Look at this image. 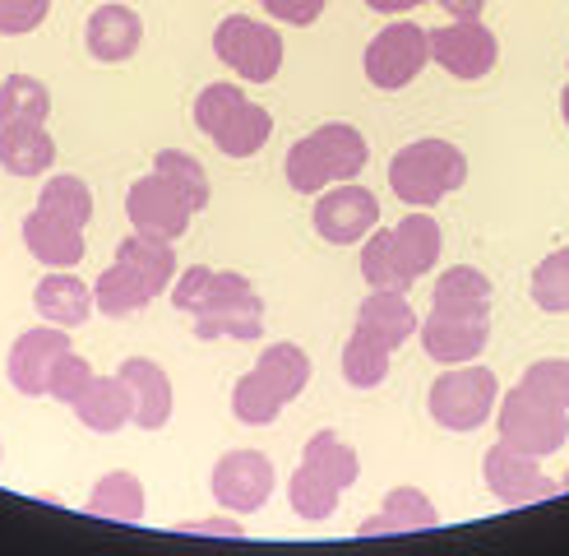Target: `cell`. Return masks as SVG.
<instances>
[{"instance_id": "obj_4", "label": "cell", "mask_w": 569, "mask_h": 556, "mask_svg": "<svg viewBox=\"0 0 569 556\" xmlns=\"http://www.w3.org/2000/svg\"><path fill=\"white\" fill-rule=\"evenodd\" d=\"M468 181V158L449 139H417L389 162V186L403 205H436Z\"/></svg>"}, {"instance_id": "obj_17", "label": "cell", "mask_w": 569, "mask_h": 556, "mask_svg": "<svg viewBox=\"0 0 569 556\" xmlns=\"http://www.w3.org/2000/svg\"><path fill=\"white\" fill-rule=\"evenodd\" d=\"M389 256H393L398 284H403V292H408L417 278L436 265V256H440V228H436V218L408 214L398 228H389Z\"/></svg>"}, {"instance_id": "obj_44", "label": "cell", "mask_w": 569, "mask_h": 556, "mask_svg": "<svg viewBox=\"0 0 569 556\" xmlns=\"http://www.w3.org/2000/svg\"><path fill=\"white\" fill-rule=\"evenodd\" d=\"M440 6H445L453 19H477V14H481V6H487V0H440Z\"/></svg>"}, {"instance_id": "obj_42", "label": "cell", "mask_w": 569, "mask_h": 556, "mask_svg": "<svg viewBox=\"0 0 569 556\" xmlns=\"http://www.w3.org/2000/svg\"><path fill=\"white\" fill-rule=\"evenodd\" d=\"M325 6H329V0H264V10H269L273 19H282V23H297V28L316 23V19L325 14Z\"/></svg>"}, {"instance_id": "obj_32", "label": "cell", "mask_w": 569, "mask_h": 556, "mask_svg": "<svg viewBox=\"0 0 569 556\" xmlns=\"http://www.w3.org/2000/svg\"><path fill=\"white\" fill-rule=\"evenodd\" d=\"M389 353H393V348H385L380 339L352 329V339H348V348H343V376H348V385H357V389L380 385V380L389 376Z\"/></svg>"}, {"instance_id": "obj_35", "label": "cell", "mask_w": 569, "mask_h": 556, "mask_svg": "<svg viewBox=\"0 0 569 556\" xmlns=\"http://www.w3.org/2000/svg\"><path fill=\"white\" fill-rule=\"evenodd\" d=\"M532 301L547 316L569 311V250H551V256L532 269Z\"/></svg>"}, {"instance_id": "obj_10", "label": "cell", "mask_w": 569, "mask_h": 556, "mask_svg": "<svg viewBox=\"0 0 569 556\" xmlns=\"http://www.w3.org/2000/svg\"><path fill=\"white\" fill-rule=\"evenodd\" d=\"M213 500L237 515H254L273 492V464L260 450H232L213 464Z\"/></svg>"}, {"instance_id": "obj_12", "label": "cell", "mask_w": 569, "mask_h": 556, "mask_svg": "<svg viewBox=\"0 0 569 556\" xmlns=\"http://www.w3.org/2000/svg\"><path fill=\"white\" fill-rule=\"evenodd\" d=\"M487 487L505 500V506H532V500H547L560 492V483H551L542 468H537V455L519 450V445H491L487 450Z\"/></svg>"}, {"instance_id": "obj_18", "label": "cell", "mask_w": 569, "mask_h": 556, "mask_svg": "<svg viewBox=\"0 0 569 556\" xmlns=\"http://www.w3.org/2000/svg\"><path fill=\"white\" fill-rule=\"evenodd\" d=\"M23 241H28V256H38L51 269H74L83 260V228L47 209H33L23 218Z\"/></svg>"}, {"instance_id": "obj_26", "label": "cell", "mask_w": 569, "mask_h": 556, "mask_svg": "<svg viewBox=\"0 0 569 556\" xmlns=\"http://www.w3.org/2000/svg\"><path fill=\"white\" fill-rule=\"evenodd\" d=\"M440 515L436 506L426 500L417 487H393L385 496V510L376 519L361 524V538H376V534H412V528H436Z\"/></svg>"}, {"instance_id": "obj_19", "label": "cell", "mask_w": 569, "mask_h": 556, "mask_svg": "<svg viewBox=\"0 0 569 556\" xmlns=\"http://www.w3.org/2000/svg\"><path fill=\"white\" fill-rule=\"evenodd\" d=\"M139 38H144V23H139V14H130L126 6H102L89 14V28H83V42H89V56L93 61H130Z\"/></svg>"}, {"instance_id": "obj_3", "label": "cell", "mask_w": 569, "mask_h": 556, "mask_svg": "<svg viewBox=\"0 0 569 556\" xmlns=\"http://www.w3.org/2000/svg\"><path fill=\"white\" fill-rule=\"evenodd\" d=\"M194 126L204 130L227 158L260 153L273 135V117L260 102H250L237 83H209L194 102Z\"/></svg>"}, {"instance_id": "obj_8", "label": "cell", "mask_w": 569, "mask_h": 556, "mask_svg": "<svg viewBox=\"0 0 569 556\" xmlns=\"http://www.w3.org/2000/svg\"><path fill=\"white\" fill-rule=\"evenodd\" d=\"M431 61V33L417 23H389L385 33L366 47V79L376 89H403Z\"/></svg>"}, {"instance_id": "obj_20", "label": "cell", "mask_w": 569, "mask_h": 556, "mask_svg": "<svg viewBox=\"0 0 569 556\" xmlns=\"http://www.w3.org/2000/svg\"><path fill=\"white\" fill-rule=\"evenodd\" d=\"M33 301H38V316H47V325H61V329H79L93 316V288H83L79 278H70V269L47 274Z\"/></svg>"}, {"instance_id": "obj_43", "label": "cell", "mask_w": 569, "mask_h": 556, "mask_svg": "<svg viewBox=\"0 0 569 556\" xmlns=\"http://www.w3.org/2000/svg\"><path fill=\"white\" fill-rule=\"evenodd\" d=\"M186 534H218V538H241V524H232V519H194V524H186Z\"/></svg>"}, {"instance_id": "obj_28", "label": "cell", "mask_w": 569, "mask_h": 556, "mask_svg": "<svg viewBox=\"0 0 569 556\" xmlns=\"http://www.w3.org/2000/svg\"><path fill=\"white\" fill-rule=\"evenodd\" d=\"M51 111L47 83L33 75H10L0 83V126H42Z\"/></svg>"}, {"instance_id": "obj_15", "label": "cell", "mask_w": 569, "mask_h": 556, "mask_svg": "<svg viewBox=\"0 0 569 556\" xmlns=\"http://www.w3.org/2000/svg\"><path fill=\"white\" fill-rule=\"evenodd\" d=\"M117 376L130 395V423L144 431H158L172 417V380H167V371L149 357H130Z\"/></svg>"}, {"instance_id": "obj_47", "label": "cell", "mask_w": 569, "mask_h": 556, "mask_svg": "<svg viewBox=\"0 0 569 556\" xmlns=\"http://www.w3.org/2000/svg\"><path fill=\"white\" fill-rule=\"evenodd\" d=\"M560 492H569V473H565V483H560Z\"/></svg>"}, {"instance_id": "obj_23", "label": "cell", "mask_w": 569, "mask_h": 556, "mask_svg": "<svg viewBox=\"0 0 569 556\" xmlns=\"http://www.w3.org/2000/svg\"><path fill=\"white\" fill-rule=\"evenodd\" d=\"M70 408L79 413L83 427L102 431V436H107V431H121V427L130 423V395H126L121 376H93Z\"/></svg>"}, {"instance_id": "obj_9", "label": "cell", "mask_w": 569, "mask_h": 556, "mask_svg": "<svg viewBox=\"0 0 569 556\" xmlns=\"http://www.w3.org/2000/svg\"><path fill=\"white\" fill-rule=\"evenodd\" d=\"M126 214L134 222V232H153V237H167V241H177L186 228H190V218H194V205L186 200V195L167 181L162 172L153 177H139L126 195Z\"/></svg>"}, {"instance_id": "obj_14", "label": "cell", "mask_w": 569, "mask_h": 556, "mask_svg": "<svg viewBox=\"0 0 569 556\" xmlns=\"http://www.w3.org/2000/svg\"><path fill=\"white\" fill-rule=\"evenodd\" d=\"M61 353H70V339L61 325H47V329H28L14 339L10 348V380L19 395H47V380H51V367L61 361Z\"/></svg>"}, {"instance_id": "obj_34", "label": "cell", "mask_w": 569, "mask_h": 556, "mask_svg": "<svg viewBox=\"0 0 569 556\" xmlns=\"http://www.w3.org/2000/svg\"><path fill=\"white\" fill-rule=\"evenodd\" d=\"M38 209L56 214V218H66L74 222V228H83V222L93 218V190L83 186L79 177H51L38 195Z\"/></svg>"}, {"instance_id": "obj_6", "label": "cell", "mask_w": 569, "mask_h": 556, "mask_svg": "<svg viewBox=\"0 0 569 556\" xmlns=\"http://www.w3.org/2000/svg\"><path fill=\"white\" fill-rule=\"evenodd\" d=\"M569 436V408H556L547 404L542 395H532L528 385L509 389L505 395V408H500V440L519 445L528 455H556Z\"/></svg>"}, {"instance_id": "obj_41", "label": "cell", "mask_w": 569, "mask_h": 556, "mask_svg": "<svg viewBox=\"0 0 569 556\" xmlns=\"http://www.w3.org/2000/svg\"><path fill=\"white\" fill-rule=\"evenodd\" d=\"M51 10V0H0V33H33V28L47 19Z\"/></svg>"}, {"instance_id": "obj_27", "label": "cell", "mask_w": 569, "mask_h": 556, "mask_svg": "<svg viewBox=\"0 0 569 556\" xmlns=\"http://www.w3.org/2000/svg\"><path fill=\"white\" fill-rule=\"evenodd\" d=\"M153 297H158V288L139 269H130L121 260L93 284V301L102 306V316H130V311H139V306H149Z\"/></svg>"}, {"instance_id": "obj_7", "label": "cell", "mask_w": 569, "mask_h": 556, "mask_svg": "<svg viewBox=\"0 0 569 556\" xmlns=\"http://www.w3.org/2000/svg\"><path fill=\"white\" fill-rule=\"evenodd\" d=\"M213 51L241 79H250V83H269L278 75V66H282V38H278V28H269L260 19H246V14H227L218 23Z\"/></svg>"}, {"instance_id": "obj_46", "label": "cell", "mask_w": 569, "mask_h": 556, "mask_svg": "<svg viewBox=\"0 0 569 556\" xmlns=\"http://www.w3.org/2000/svg\"><path fill=\"white\" fill-rule=\"evenodd\" d=\"M560 107H565V121H569V83H565V98H560Z\"/></svg>"}, {"instance_id": "obj_38", "label": "cell", "mask_w": 569, "mask_h": 556, "mask_svg": "<svg viewBox=\"0 0 569 556\" xmlns=\"http://www.w3.org/2000/svg\"><path fill=\"white\" fill-rule=\"evenodd\" d=\"M523 385L532 389V395H542L547 404L569 408V361H560V357L532 361V367L523 371Z\"/></svg>"}, {"instance_id": "obj_1", "label": "cell", "mask_w": 569, "mask_h": 556, "mask_svg": "<svg viewBox=\"0 0 569 556\" xmlns=\"http://www.w3.org/2000/svg\"><path fill=\"white\" fill-rule=\"evenodd\" d=\"M177 311L194 316V334L199 339H260L264 334V301L250 288V278L232 274V269H204L190 265L177 288H172Z\"/></svg>"}, {"instance_id": "obj_2", "label": "cell", "mask_w": 569, "mask_h": 556, "mask_svg": "<svg viewBox=\"0 0 569 556\" xmlns=\"http://www.w3.org/2000/svg\"><path fill=\"white\" fill-rule=\"evenodd\" d=\"M366 158H371V149H366L361 130L333 121V126L310 130L301 145H292V153L282 158V177L301 195H320L325 186L352 181L366 167Z\"/></svg>"}, {"instance_id": "obj_30", "label": "cell", "mask_w": 569, "mask_h": 556, "mask_svg": "<svg viewBox=\"0 0 569 556\" xmlns=\"http://www.w3.org/2000/svg\"><path fill=\"white\" fill-rule=\"evenodd\" d=\"M89 515L121 519V524L144 519V487H139V478H130V473H107L89 496Z\"/></svg>"}, {"instance_id": "obj_13", "label": "cell", "mask_w": 569, "mask_h": 556, "mask_svg": "<svg viewBox=\"0 0 569 556\" xmlns=\"http://www.w3.org/2000/svg\"><path fill=\"white\" fill-rule=\"evenodd\" d=\"M380 222V205L376 195L366 186H338V190H325L320 205H316V232L333 246H348V241H361V232H371Z\"/></svg>"}, {"instance_id": "obj_24", "label": "cell", "mask_w": 569, "mask_h": 556, "mask_svg": "<svg viewBox=\"0 0 569 556\" xmlns=\"http://www.w3.org/2000/svg\"><path fill=\"white\" fill-rule=\"evenodd\" d=\"M250 376L260 380L282 408H288L301 395V389H306V380H310V357L297 344H273L260 361H254Z\"/></svg>"}, {"instance_id": "obj_31", "label": "cell", "mask_w": 569, "mask_h": 556, "mask_svg": "<svg viewBox=\"0 0 569 556\" xmlns=\"http://www.w3.org/2000/svg\"><path fill=\"white\" fill-rule=\"evenodd\" d=\"M301 464H310L316 473H325V478H329V483H338V487H352V483H357V473H361L357 450H352L348 440H338L333 431L310 436V440H306Z\"/></svg>"}, {"instance_id": "obj_40", "label": "cell", "mask_w": 569, "mask_h": 556, "mask_svg": "<svg viewBox=\"0 0 569 556\" xmlns=\"http://www.w3.org/2000/svg\"><path fill=\"white\" fill-rule=\"evenodd\" d=\"M361 274H366V284H371V288L403 292V284H398V274H393V256H389V232H376L371 241H366V250H361Z\"/></svg>"}, {"instance_id": "obj_22", "label": "cell", "mask_w": 569, "mask_h": 556, "mask_svg": "<svg viewBox=\"0 0 569 556\" xmlns=\"http://www.w3.org/2000/svg\"><path fill=\"white\" fill-rule=\"evenodd\" d=\"M357 329H361V334H371V339H380L385 348H398L403 339H412V334H417V316H412V306L403 301V292L376 288L371 297L361 301Z\"/></svg>"}, {"instance_id": "obj_29", "label": "cell", "mask_w": 569, "mask_h": 556, "mask_svg": "<svg viewBox=\"0 0 569 556\" xmlns=\"http://www.w3.org/2000/svg\"><path fill=\"white\" fill-rule=\"evenodd\" d=\"M117 260L130 265V269H139L158 292H167V284H172V274H177L172 241L153 237V232H130V237L121 241V250H117Z\"/></svg>"}, {"instance_id": "obj_33", "label": "cell", "mask_w": 569, "mask_h": 556, "mask_svg": "<svg viewBox=\"0 0 569 556\" xmlns=\"http://www.w3.org/2000/svg\"><path fill=\"white\" fill-rule=\"evenodd\" d=\"M338 496H343V487L329 483L325 473H316L310 464H301L292 473V510L301 519H329L338 510Z\"/></svg>"}, {"instance_id": "obj_21", "label": "cell", "mask_w": 569, "mask_h": 556, "mask_svg": "<svg viewBox=\"0 0 569 556\" xmlns=\"http://www.w3.org/2000/svg\"><path fill=\"white\" fill-rule=\"evenodd\" d=\"M431 311H445V316H491V278L481 269H468V265L445 269L436 278Z\"/></svg>"}, {"instance_id": "obj_36", "label": "cell", "mask_w": 569, "mask_h": 556, "mask_svg": "<svg viewBox=\"0 0 569 556\" xmlns=\"http://www.w3.org/2000/svg\"><path fill=\"white\" fill-rule=\"evenodd\" d=\"M153 167L194 205V214L209 205V177H204V167H199V158H190V153H181V149H162V153L153 158Z\"/></svg>"}, {"instance_id": "obj_45", "label": "cell", "mask_w": 569, "mask_h": 556, "mask_svg": "<svg viewBox=\"0 0 569 556\" xmlns=\"http://www.w3.org/2000/svg\"><path fill=\"white\" fill-rule=\"evenodd\" d=\"M376 14H403V10H417V6H426V0H366Z\"/></svg>"}, {"instance_id": "obj_5", "label": "cell", "mask_w": 569, "mask_h": 556, "mask_svg": "<svg viewBox=\"0 0 569 556\" xmlns=\"http://www.w3.org/2000/svg\"><path fill=\"white\" fill-rule=\"evenodd\" d=\"M496 395H500L496 371H487V367H459V371H449V376H440L431 385V399H426V408H431V417L440 427H449V431H477L491 417Z\"/></svg>"}, {"instance_id": "obj_16", "label": "cell", "mask_w": 569, "mask_h": 556, "mask_svg": "<svg viewBox=\"0 0 569 556\" xmlns=\"http://www.w3.org/2000/svg\"><path fill=\"white\" fill-rule=\"evenodd\" d=\"M491 339V320L487 316H445V311H431L421 325V348L431 353L436 361H472Z\"/></svg>"}, {"instance_id": "obj_39", "label": "cell", "mask_w": 569, "mask_h": 556, "mask_svg": "<svg viewBox=\"0 0 569 556\" xmlns=\"http://www.w3.org/2000/svg\"><path fill=\"white\" fill-rule=\"evenodd\" d=\"M98 371L83 361L79 353H61V361L51 367V380H47V395L56 399V404H74L79 395H83V385H89Z\"/></svg>"}, {"instance_id": "obj_37", "label": "cell", "mask_w": 569, "mask_h": 556, "mask_svg": "<svg viewBox=\"0 0 569 556\" xmlns=\"http://www.w3.org/2000/svg\"><path fill=\"white\" fill-rule=\"evenodd\" d=\"M232 413L241 417V423H250V427H269L273 417L282 413V404L254 376H241L237 389H232Z\"/></svg>"}, {"instance_id": "obj_11", "label": "cell", "mask_w": 569, "mask_h": 556, "mask_svg": "<svg viewBox=\"0 0 569 556\" xmlns=\"http://www.w3.org/2000/svg\"><path fill=\"white\" fill-rule=\"evenodd\" d=\"M431 56L453 79H481V75H491L500 42L481 19H453L431 33Z\"/></svg>"}, {"instance_id": "obj_25", "label": "cell", "mask_w": 569, "mask_h": 556, "mask_svg": "<svg viewBox=\"0 0 569 556\" xmlns=\"http://www.w3.org/2000/svg\"><path fill=\"white\" fill-rule=\"evenodd\" d=\"M56 162V145L42 126H0V167L10 177H38Z\"/></svg>"}]
</instances>
